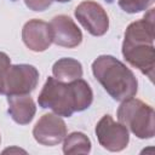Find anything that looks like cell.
I'll return each instance as SVG.
<instances>
[{
	"label": "cell",
	"instance_id": "cell-1",
	"mask_svg": "<svg viewBox=\"0 0 155 155\" xmlns=\"http://www.w3.org/2000/svg\"><path fill=\"white\" fill-rule=\"evenodd\" d=\"M92 102V88L81 78L63 82L50 76L38 97V103L42 109H51L64 117H70L75 111L86 110Z\"/></svg>",
	"mask_w": 155,
	"mask_h": 155
},
{
	"label": "cell",
	"instance_id": "cell-2",
	"mask_svg": "<svg viewBox=\"0 0 155 155\" xmlns=\"http://www.w3.org/2000/svg\"><path fill=\"white\" fill-rule=\"evenodd\" d=\"M122 56L132 67L139 69L153 81L155 67L153 8L149 10L144 18L132 22L126 28Z\"/></svg>",
	"mask_w": 155,
	"mask_h": 155
},
{
	"label": "cell",
	"instance_id": "cell-3",
	"mask_svg": "<svg viewBox=\"0 0 155 155\" xmlns=\"http://www.w3.org/2000/svg\"><path fill=\"white\" fill-rule=\"evenodd\" d=\"M91 68L96 80L113 99L122 102L137 94L138 81L133 71L117 58L109 54L98 56Z\"/></svg>",
	"mask_w": 155,
	"mask_h": 155
},
{
	"label": "cell",
	"instance_id": "cell-4",
	"mask_svg": "<svg viewBox=\"0 0 155 155\" xmlns=\"http://www.w3.org/2000/svg\"><path fill=\"white\" fill-rule=\"evenodd\" d=\"M154 109L134 97L122 101L117 109V120L136 137L150 139L155 134Z\"/></svg>",
	"mask_w": 155,
	"mask_h": 155
},
{
	"label": "cell",
	"instance_id": "cell-5",
	"mask_svg": "<svg viewBox=\"0 0 155 155\" xmlns=\"http://www.w3.org/2000/svg\"><path fill=\"white\" fill-rule=\"evenodd\" d=\"M39 82V71L31 64H10L0 75V94H29Z\"/></svg>",
	"mask_w": 155,
	"mask_h": 155
},
{
	"label": "cell",
	"instance_id": "cell-6",
	"mask_svg": "<svg viewBox=\"0 0 155 155\" xmlns=\"http://www.w3.org/2000/svg\"><path fill=\"white\" fill-rule=\"evenodd\" d=\"M94 132L98 143L109 151H121L128 145V130L121 122L114 121L108 114L97 122Z\"/></svg>",
	"mask_w": 155,
	"mask_h": 155
},
{
	"label": "cell",
	"instance_id": "cell-7",
	"mask_svg": "<svg viewBox=\"0 0 155 155\" xmlns=\"http://www.w3.org/2000/svg\"><path fill=\"white\" fill-rule=\"evenodd\" d=\"M74 15L79 23L93 36H103L109 29V17L96 1H82L76 6Z\"/></svg>",
	"mask_w": 155,
	"mask_h": 155
},
{
	"label": "cell",
	"instance_id": "cell-8",
	"mask_svg": "<svg viewBox=\"0 0 155 155\" xmlns=\"http://www.w3.org/2000/svg\"><path fill=\"white\" fill-rule=\"evenodd\" d=\"M67 136V125L57 114H44L33 128L34 139L46 147H53L63 142Z\"/></svg>",
	"mask_w": 155,
	"mask_h": 155
},
{
	"label": "cell",
	"instance_id": "cell-9",
	"mask_svg": "<svg viewBox=\"0 0 155 155\" xmlns=\"http://www.w3.org/2000/svg\"><path fill=\"white\" fill-rule=\"evenodd\" d=\"M48 24L51 28L53 44L67 48H74L81 44L82 33L69 16H54Z\"/></svg>",
	"mask_w": 155,
	"mask_h": 155
},
{
	"label": "cell",
	"instance_id": "cell-10",
	"mask_svg": "<svg viewBox=\"0 0 155 155\" xmlns=\"http://www.w3.org/2000/svg\"><path fill=\"white\" fill-rule=\"evenodd\" d=\"M24 45L34 52H44L52 44L50 24L41 19H30L22 28Z\"/></svg>",
	"mask_w": 155,
	"mask_h": 155
},
{
	"label": "cell",
	"instance_id": "cell-11",
	"mask_svg": "<svg viewBox=\"0 0 155 155\" xmlns=\"http://www.w3.org/2000/svg\"><path fill=\"white\" fill-rule=\"evenodd\" d=\"M8 114L12 120L19 125H28L35 116L36 107L29 94L7 96Z\"/></svg>",
	"mask_w": 155,
	"mask_h": 155
},
{
	"label": "cell",
	"instance_id": "cell-12",
	"mask_svg": "<svg viewBox=\"0 0 155 155\" xmlns=\"http://www.w3.org/2000/svg\"><path fill=\"white\" fill-rule=\"evenodd\" d=\"M52 74L53 78L59 81L70 82L82 76V65L78 59L63 57L54 62L52 67Z\"/></svg>",
	"mask_w": 155,
	"mask_h": 155
},
{
	"label": "cell",
	"instance_id": "cell-13",
	"mask_svg": "<svg viewBox=\"0 0 155 155\" xmlns=\"http://www.w3.org/2000/svg\"><path fill=\"white\" fill-rule=\"evenodd\" d=\"M91 151V140L82 132H71L63 139V153L70 154H88Z\"/></svg>",
	"mask_w": 155,
	"mask_h": 155
},
{
	"label": "cell",
	"instance_id": "cell-14",
	"mask_svg": "<svg viewBox=\"0 0 155 155\" xmlns=\"http://www.w3.org/2000/svg\"><path fill=\"white\" fill-rule=\"evenodd\" d=\"M154 0H119V6L127 13H137L147 10Z\"/></svg>",
	"mask_w": 155,
	"mask_h": 155
},
{
	"label": "cell",
	"instance_id": "cell-15",
	"mask_svg": "<svg viewBox=\"0 0 155 155\" xmlns=\"http://www.w3.org/2000/svg\"><path fill=\"white\" fill-rule=\"evenodd\" d=\"M23 1L29 10L35 12H41L47 10L51 6L53 0H23Z\"/></svg>",
	"mask_w": 155,
	"mask_h": 155
},
{
	"label": "cell",
	"instance_id": "cell-16",
	"mask_svg": "<svg viewBox=\"0 0 155 155\" xmlns=\"http://www.w3.org/2000/svg\"><path fill=\"white\" fill-rule=\"evenodd\" d=\"M11 64V59L10 57L5 53V52H0V75L2 74V71L5 69H7Z\"/></svg>",
	"mask_w": 155,
	"mask_h": 155
},
{
	"label": "cell",
	"instance_id": "cell-17",
	"mask_svg": "<svg viewBox=\"0 0 155 155\" xmlns=\"http://www.w3.org/2000/svg\"><path fill=\"white\" fill-rule=\"evenodd\" d=\"M53 1H57V2H68V1H71V0H53Z\"/></svg>",
	"mask_w": 155,
	"mask_h": 155
},
{
	"label": "cell",
	"instance_id": "cell-18",
	"mask_svg": "<svg viewBox=\"0 0 155 155\" xmlns=\"http://www.w3.org/2000/svg\"><path fill=\"white\" fill-rule=\"evenodd\" d=\"M0 143H1V137H0Z\"/></svg>",
	"mask_w": 155,
	"mask_h": 155
}]
</instances>
